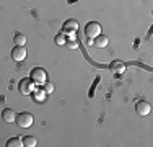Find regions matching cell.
<instances>
[{"label":"cell","instance_id":"7a4b0ae2","mask_svg":"<svg viewBox=\"0 0 153 147\" xmlns=\"http://www.w3.org/2000/svg\"><path fill=\"white\" fill-rule=\"evenodd\" d=\"M15 123L20 128L26 129V128H30L33 124V115H31V113H26V111L20 113V115H16V118H15Z\"/></svg>","mask_w":153,"mask_h":147},{"label":"cell","instance_id":"4fadbf2b","mask_svg":"<svg viewBox=\"0 0 153 147\" xmlns=\"http://www.w3.org/2000/svg\"><path fill=\"white\" fill-rule=\"evenodd\" d=\"M13 41H15L16 46H25V44H26V36L21 34V33H16L15 38H13Z\"/></svg>","mask_w":153,"mask_h":147},{"label":"cell","instance_id":"e0dca14e","mask_svg":"<svg viewBox=\"0 0 153 147\" xmlns=\"http://www.w3.org/2000/svg\"><path fill=\"white\" fill-rule=\"evenodd\" d=\"M56 44H59V46H64V44H65V38H64V34H62V33L56 36Z\"/></svg>","mask_w":153,"mask_h":147},{"label":"cell","instance_id":"9a60e30c","mask_svg":"<svg viewBox=\"0 0 153 147\" xmlns=\"http://www.w3.org/2000/svg\"><path fill=\"white\" fill-rule=\"evenodd\" d=\"M67 47H68V49H76V47H78V41H76V38H72L70 41H67Z\"/></svg>","mask_w":153,"mask_h":147},{"label":"cell","instance_id":"8992f818","mask_svg":"<svg viewBox=\"0 0 153 147\" xmlns=\"http://www.w3.org/2000/svg\"><path fill=\"white\" fill-rule=\"evenodd\" d=\"M135 110H137V113L140 116H147V115H150V111H152V106H150V103L148 101H137V105H135Z\"/></svg>","mask_w":153,"mask_h":147},{"label":"cell","instance_id":"5b68a950","mask_svg":"<svg viewBox=\"0 0 153 147\" xmlns=\"http://www.w3.org/2000/svg\"><path fill=\"white\" fill-rule=\"evenodd\" d=\"M26 47L25 46H15L13 47V51H12V57H13V61H16V62H21V61H25L26 59Z\"/></svg>","mask_w":153,"mask_h":147},{"label":"cell","instance_id":"8fae6325","mask_svg":"<svg viewBox=\"0 0 153 147\" xmlns=\"http://www.w3.org/2000/svg\"><path fill=\"white\" fill-rule=\"evenodd\" d=\"M33 98H34V101H44L46 100V92L44 90H33Z\"/></svg>","mask_w":153,"mask_h":147},{"label":"cell","instance_id":"9c48e42d","mask_svg":"<svg viewBox=\"0 0 153 147\" xmlns=\"http://www.w3.org/2000/svg\"><path fill=\"white\" fill-rule=\"evenodd\" d=\"M21 139H23V146H26V147H36V144H38L34 136H25Z\"/></svg>","mask_w":153,"mask_h":147},{"label":"cell","instance_id":"7c38bea8","mask_svg":"<svg viewBox=\"0 0 153 147\" xmlns=\"http://www.w3.org/2000/svg\"><path fill=\"white\" fill-rule=\"evenodd\" d=\"M7 146L8 147H23V139L21 137H12L7 141Z\"/></svg>","mask_w":153,"mask_h":147},{"label":"cell","instance_id":"52a82bcc","mask_svg":"<svg viewBox=\"0 0 153 147\" xmlns=\"http://www.w3.org/2000/svg\"><path fill=\"white\" fill-rule=\"evenodd\" d=\"M2 118H3V121H5V123H13V121H15V118H16V113L13 111L12 108H5L2 111Z\"/></svg>","mask_w":153,"mask_h":147},{"label":"cell","instance_id":"ba28073f","mask_svg":"<svg viewBox=\"0 0 153 147\" xmlns=\"http://www.w3.org/2000/svg\"><path fill=\"white\" fill-rule=\"evenodd\" d=\"M75 29H78V21L76 20H67L64 23V31L65 33H74Z\"/></svg>","mask_w":153,"mask_h":147},{"label":"cell","instance_id":"3957f363","mask_svg":"<svg viewBox=\"0 0 153 147\" xmlns=\"http://www.w3.org/2000/svg\"><path fill=\"white\" fill-rule=\"evenodd\" d=\"M100 33H101V25L96 23V21H90V23L85 26V34H86L88 39H94Z\"/></svg>","mask_w":153,"mask_h":147},{"label":"cell","instance_id":"2e32d148","mask_svg":"<svg viewBox=\"0 0 153 147\" xmlns=\"http://www.w3.org/2000/svg\"><path fill=\"white\" fill-rule=\"evenodd\" d=\"M42 85H44V88H42V90H44L46 93H52V92H54V85H52L51 82H44Z\"/></svg>","mask_w":153,"mask_h":147},{"label":"cell","instance_id":"30bf717a","mask_svg":"<svg viewBox=\"0 0 153 147\" xmlns=\"http://www.w3.org/2000/svg\"><path fill=\"white\" fill-rule=\"evenodd\" d=\"M94 46H96V47H106L108 46V38H106V36H100V34H98L96 36V38H94Z\"/></svg>","mask_w":153,"mask_h":147},{"label":"cell","instance_id":"6da1fadb","mask_svg":"<svg viewBox=\"0 0 153 147\" xmlns=\"http://www.w3.org/2000/svg\"><path fill=\"white\" fill-rule=\"evenodd\" d=\"M30 79L33 80V83H38V85H42V83L46 82V79H47V74L44 69H41V67H34L31 70L30 74Z\"/></svg>","mask_w":153,"mask_h":147},{"label":"cell","instance_id":"5bb4252c","mask_svg":"<svg viewBox=\"0 0 153 147\" xmlns=\"http://www.w3.org/2000/svg\"><path fill=\"white\" fill-rule=\"evenodd\" d=\"M111 70L114 74H121L124 70V64H122V62H117V61L112 62V64H111Z\"/></svg>","mask_w":153,"mask_h":147},{"label":"cell","instance_id":"277c9868","mask_svg":"<svg viewBox=\"0 0 153 147\" xmlns=\"http://www.w3.org/2000/svg\"><path fill=\"white\" fill-rule=\"evenodd\" d=\"M18 90H20L21 95H31L33 93V80L31 79H23L20 80V83H18Z\"/></svg>","mask_w":153,"mask_h":147}]
</instances>
